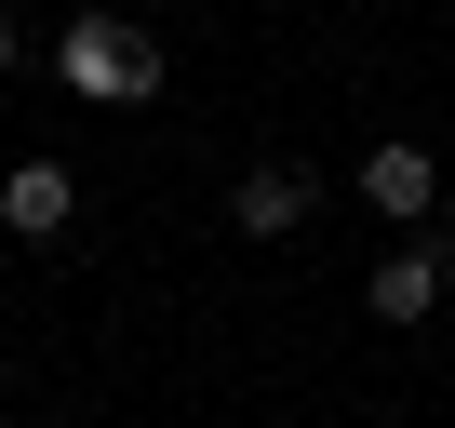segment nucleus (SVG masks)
Returning <instances> with one entry per match:
<instances>
[{"instance_id":"423d86ee","label":"nucleus","mask_w":455,"mask_h":428,"mask_svg":"<svg viewBox=\"0 0 455 428\" xmlns=\"http://www.w3.org/2000/svg\"><path fill=\"white\" fill-rule=\"evenodd\" d=\"M0 67H14V14H0Z\"/></svg>"},{"instance_id":"7ed1b4c3","label":"nucleus","mask_w":455,"mask_h":428,"mask_svg":"<svg viewBox=\"0 0 455 428\" xmlns=\"http://www.w3.org/2000/svg\"><path fill=\"white\" fill-rule=\"evenodd\" d=\"M442 281H455V242H442V228H415V242L375 268V321H428V308H442Z\"/></svg>"},{"instance_id":"0eeeda50","label":"nucleus","mask_w":455,"mask_h":428,"mask_svg":"<svg viewBox=\"0 0 455 428\" xmlns=\"http://www.w3.org/2000/svg\"><path fill=\"white\" fill-rule=\"evenodd\" d=\"M0 428H14V415H0Z\"/></svg>"},{"instance_id":"f257e3e1","label":"nucleus","mask_w":455,"mask_h":428,"mask_svg":"<svg viewBox=\"0 0 455 428\" xmlns=\"http://www.w3.org/2000/svg\"><path fill=\"white\" fill-rule=\"evenodd\" d=\"M54 67H68V94H94V107H148V94H161V41L121 28V14H68Z\"/></svg>"},{"instance_id":"20e7f679","label":"nucleus","mask_w":455,"mask_h":428,"mask_svg":"<svg viewBox=\"0 0 455 428\" xmlns=\"http://www.w3.org/2000/svg\"><path fill=\"white\" fill-rule=\"evenodd\" d=\"M68 214H81V187H68V161H14V174H0V228H14V242H54Z\"/></svg>"},{"instance_id":"f03ea898","label":"nucleus","mask_w":455,"mask_h":428,"mask_svg":"<svg viewBox=\"0 0 455 428\" xmlns=\"http://www.w3.org/2000/svg\"><path fill=\"white\" fill-rule=\"evenodd\" d=\"M362 201L388 214V228H428V214H442V161H428L415 134H388V147L362 161Z\"/></svg>"},{"instance_id":"39448f33","label":"nucleus","mask_w":455,"mask_h":428,"mask_svg":"<svg viewBox=\"0 0 455 428\" xmlns=\"http://www.w3.org/2000/svg\"><path fill=\"white\" fill-rule=\"evenodd\" d=\"M228 228H242V242H282V228H308V174H295V161H255L242 187H228Z\"/></svg>"}]
</instances>
